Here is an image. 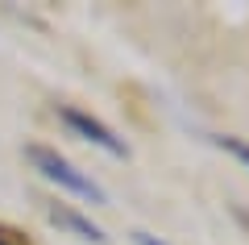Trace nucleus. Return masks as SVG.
I'll use <instances>...</instances> for the list:
<instances>
[{"mask_svg": "<svg viewBox=\"0 0 249 245\" xmlns=\"http://www.w3.org/2000/svg\"><path fill=\"white\" fill-rule=\"evenodd\" d=\"M58 116H62V125H67V129H75L83 141L100 146L104 154H112V158H129V146H124V141L116 137V133L108 129V125L100 121V116L83 113V108H71V104H62V108H58Z\"/></svg>", "mask_w": 249, "mask_h": 245, "instance_id": "nucleus-2", "label": "nucleus"}, {"mask_svg": "<svg viewBox=\"0 0 249 245\" xmlns=\"http://www.w3.org/2000/svg\"><path fill=\"white\" fill-rule=\"evenodd\" d=\"M25 154H29V162H34V170H42V179L58 183L62 191L79 195V200H88V204H108L104 187H100L91 175H83L75 162H67L58 150H50V146H25Z\"/></svg>", "mask_w": 249, "mask_h": 245, "instance_id": "nucleus-1", "label": "nucleus"}, {"mask_svg": "<svg viewBox=\"0 0 249 245\" xmlns=\"http://www.w3.org/2000/svg\"><path fill=\"white\" fill-rule=\"evenodd\" d=\"M212 141H216V146L224 150V154H232L237 162H245V167H249V146H245L241 137H212Z\"/></svg>", "mask_w": 249, "mask_h": 245, "instance_id": "nucleus-4", "label": "nucleus"}, {"mask_svg": "<svg viewBox=\"0 0 249 245\" xmlns=\"http://www.w3.org/2000/svg\"><path fill=\"white\" fill-rule=\"evenodd\" d=\"M133 241H137V245H166V241H158L154 233H133Z\"/></svg>", "mask_w": 249, "mask_h": 245, "instance_id": "nucleus-5", "label": "nucleus"}, {"mask_svg": "<svg viewBox=\"0 0 249 245\" xmlns=\"http://www.w3.org/2000/svg\"><path fill=\"white\" fill-rule=\"evenodd\" d=\"M46 208V216L54 220L58 228H67V233H75L79 241H91V245H108V237H104V228L100 225H91V216H83V212H75L71 204H42Z\"/></svg>", "mask_w": 249, "mask_h": 245, "instance_id": "nucleus-3", "label": "nucleus"}, {"mask_svg": "<svg viewBox=\"0 0 249 245\" xmlns=\"http://www.w3.org/2000/svg\"><path fill=\"white\" fill-rule=\"evenodd\" d=\"M0 245H21V241H17V237L9 233V228H0Z\"/></svg>", "mask_w": 249, "mask_h": 245, "instance_id": "nucleus-6", "label": "nucleus"}]
</instances>
